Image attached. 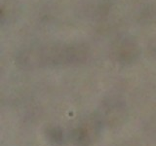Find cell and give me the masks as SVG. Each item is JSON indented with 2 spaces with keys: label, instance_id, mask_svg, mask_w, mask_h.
Returning <instances> with one entry per match:
<instances>
[{
  "label": "cell",
  "instance_id": "1",
  "mask_svg": "<svg viewBox=\"0 0 156 146\" xmlns=\"http://www.w3.org/2000/svg\"><path fill=\"white\" fill-rule=\"evenodd\" d=\"M52 139L55 141V142H60V141H62V134L61 133V131H58L57 130L54 129L52 130Z\"/></svg>",
  "mask_w": 156,
  "mask_h": 146
}]
</instances>
